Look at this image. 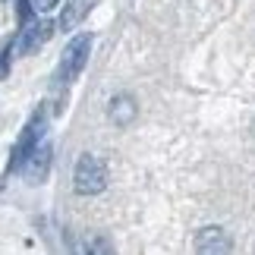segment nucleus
I'll use <instances>...</instances> for the list:
<instances>
[{
  "instance_id": "obj_1",
  "label": "nucleus",
  "mask_w": 255,
  "mask_h": 255,
  "mask_svg": "<svg viewBox=\"0 0 255 255\" xmlns=\"http://www.w3.org/2000/svg\"><path fill=\"white\" fill-rule=\"evenodd\" d=\"M44 132H47V111L41 107V111L25 123V129L19 132V139L13 145V154H9V170H22V164L28 161V154L44 142Z\"/></svg>"
},
{
  "instance_id": "obj_2",
  "label": "nucleus",
  "mask_w": 255,
  "mask_h": 255,
  "mask_svg": "<svg viewBox=\"0 0 255 255\" xmlns=\"http://www.w3.org/2000/svg\"><path fill=\"white\" fill-rule=\"evenodd\" d=\"M73 186L79 195H98L104 192L107 186V167L101 158H95V154H79V161H76L73 167Z\"/></svg>"
},
{
  "instance_id": "obj_3",
  "label": "nucleus",
  "mask_w": 255,
  "mask_h": 255,
  "mask_svg": "<svg viewBox=\"0 0 255 255\" xmlns=\"http://www.w3.org/2000/svg\"><path fill=\"white\" fill-rule=\"evenodd\" d=\"M88 51H92V35H76L70 44H66V51L60 57V66H57V79L63 85H70L76 76L82 73V66L88 60Z\"/></svg>"
},
{
  "instance_id": "obj_4",
  "label": "nucleus",
  "mask_w": 255,
  "mask_h": 255,
  "mask_svg": "<svg viewBox=\"0 0 255 255\" xmlns=\"http://www.w3.org/2000/svg\"><path fill=\"white\" fill-rule=\"evenodd\" d=\"M47 35H51V22H44V19H32L25 13V22H22V28H19V35H16V51H22V54H28V51H38L44 41H47Z\"/></svg>"
},
{
  "instance_id": "obj_5",
  "label": "nucleus",
  "mask_w": 255,
  "mask_h": 255,
  "mask_svg": "<svg viewBox=\"0 0 255 255\" xmlns=\"http://www.w3.org/2000/svg\"><path fill=\"white\" fill-rule=\"evenodd\" d=\"M233 243L224 227H202L195 237V255H230Z\"/></svg>"
},
{
  "instance_id": "obj_6",
  "label": "nucleus",
  "mask_w": 255,
  "mask_h": 255,
  "mask_svg": "<svg viewBox=\"0 0 255 255\" xmlns=\"http://www.w3.org/2000/svg\"><path fill=\"white\" fill-rule=\"evenodd\" d=\"M47 170H51V142L44 139L32 154H28V161L22 164V176L28 183H41L47 176Z\"/></svg>"
},
{
  "instance_id": "obj_7",
  "label": "nucleus",
  "mask_w": 255,
  "mask_h": 255,
  "mask_svg": "<svg viewBox=\"0 0 255 255\" xmlns=\"http://www.w3.org/2000/svg\"><path fill=\"white\" fill-rule=\"evenodd\" d=\"M132 117H135V101L129 95H117L111 101V120L126 126V123H132Z\"/></svg>"
},
{
  "instance_id": "obj_8",
  "label": "nucleus",
  "mask_w": 255,
  "mask_h": 255,
  "mask_svg": "<svg viewBox=\"0 0 255 255\" xmlns=\"http://www.w3.org/2000/svg\"><path fill=\"white\" fill-rule=\"evenodd\" d=\"M79 255H114V246L104 237H85L79 246Z\"/></svg>"
},
{
  "instance_id": "obj_9",
  "label": "nucleus",
  "mask_w": 255,
  "mask_h": 255,
  "mask_svg": "<svg viewBox=\"0 0 255 255\" xmlns=\"http://www.w3.org/2000/svg\"><path fill=\"white\" fill-rule=\"evenodd\" d=\"M57 3H60V0H28V9H32L35 16H47Z\"/></svg>"
},
{
  "instance_id": "obj_10",
  "label": "nucleus",
  "mask_w": 255,
  "mask_h": 255,
  "mask_svg": "<svg viewBox=\"0 0 255 255\" xmlns=\"http://www.w3.org/2000/svg\"><path fill=\"white\" fill-rule=\"evenodd\" d=\"M9 54H13V41L0 44V79L6 76V60H9Z\"/></svg>"
}]
</instances>
